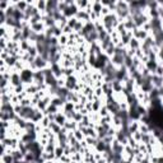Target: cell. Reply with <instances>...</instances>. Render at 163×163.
<instances>
[{"instance_id":"277c9868","label":"cell","mask_w":163,"mask_h":163,"mask_svg":"<svg viewBox=\"0 0 163 163\" xmlns=\"http://www.w3.org/2000/svg\"><path fill=\"white\" fill-rule=\"evenodd\" d=\"M68 83H66V86H68V88L70 89V88H73L74 86H75V79H74V78H72V76H69L68 78Z\"/></svg>"},{"instance_id":"8992f818","label":"cell","mask_w":163,"mask_h":163,"mask_svg":"<svg viewBox=\"0 0 163 163\" xmlns=\"http://www.w3.org/2000/svg\"><path fill=\"white\" fill-rule=\"evenodd\" d=\"M100 10H102V6H101V4L100 3H94V12H100Z\"/></svg>"},{"instance_id":"30bf717a","label":"cell","mask_w":163,"mask_h":163,"mask_svg":"<svg viewBox=\"0 0 163 163\" xmlns=\"http://www.w3.org/2000/svg\"><path fill=\"white\" fill-rule=\"evenodd\" d=\"M141 163H148V162H145V161H144V162H141Z\"/></svg>"},{"instance_id":"52a82bcc","label":"cell","mask_w":163,"mask_h":163,"mask_svg":"<svg viewBox=\"0 0 163 163\" xmlns=\"http://www.w3.org/2000/svg\"><path fill=\"white\" fill-rule=\"evenodd\" d=\"M61 154H62V149H60V148H58V149H56V155H58V157H60Z\"/></svg>"},{"instance_id":"3957f363","label":"cell","mask_w":163,"mask_h":163,"mask_svg":"<svg viewBox=\"0 0 163 163\" xmlns=\"http://www.w3.org/2000/svg\"><path fill=\"white\" fill-rule=\"evenodd\" d=\"M36 66L37 68H44L45 65H46V61H45V59H42L41 56H38V58H36Z\"/></svg>"},{"instance_id":"9c48e42d","label":"cell","mask_w":163,"mask_h":163,"mask_svg":"<svg viewBox=\"0 0 163 163\" xmlns=\"http://www.w3.org/2000/svg\"><path fill=\"white\" fill-rule=\"evenodd\" d=\"M161 54H162V56H163V46H162V52H161Z\"/></svg>"},{"instance_id":"6da1fadb","label":"cell","mask_w":163,"mask_h":163,"mask_svg":"<svg viewBox=\"0 0 163 163\" xmlns=\"http://www.w3.org/2000/svg\"><path fill=\"white\" fill-rule=\"evenodd\" d=\"M32 76H33V74H32L31 70H23V72H20V79H22L23 82H26V83L31 82Z\"/></svg>"},{"instance_id":"ba28073f","label":"cell","mask_w":163,"mask_h":163,"mask_svg":"<svg viewBox=\"0 0 163 163\" xmlns=\"http://www.w3.org/2000/svg\"><path fill=\"white\" fill-rule=\"evenodd\" d=\"M14 163H20V162H17V161H16V162H14ZM22 163H28V162H22Z\"/></svg>"},{"instance_id":"7a4b0ae2","label":"cell","mask_w":163,"mask_h":163,"mask_svg":"<svg viewBox=\"0 0 163 163\" xmlns=\"http://www.w3.org/2000/svg\"><path fill=\"white\" fill-rule=\"evenodd\" d=\"M115 19H116V18L113 17L112 14H108V16H106V17H105V24L107 26L108 28H111L113 24L116 23V22H115Z\"/></svg>"},{"instance_id":"5b68a950","label":"cell","mask_w":163,"mask_h":163,"mask_svg":"<svg viewBox=\"0 0 163 163\" xmlns=\"http://www.w3.org/2000/svg\"><path fill=\"white\" fill-rule=\"evenodd\" d=\"M56 121H58L59 125H64V124H65V122H64V121H65V119H64L62 116H60V115H58V116H56Z\"/></svg>"}]
</instances>
